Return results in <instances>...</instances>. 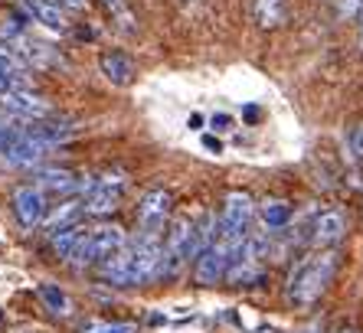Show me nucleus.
Masks as SVG:
<instances>
[{"mask_svg":"<svg viewBox=\"0 0 363 333\" xmlns=\"http://www.w3.org/2000/svg\"><path fill=\"white\" fill-rule=\"evenodd\" d=\"M56 147H50V144H43L36 141V137H30L23 128V134H20L17 141L10 144V150L4 154V160L0 164H7V166H36L43 157H50Z\"/></svg>","mask_w":363,"mask_h":333,"instance_id":"9d476101","label":"nucleus"},{"mask_svg":"<svg viewBox=\"0 0 363 333\" xmlns=\"http://www.w3.org/2000/svg\"><path fill=\"white\" fill-rule=\"evenodd\" d=\"M13 213H17L23 229H36L46 222L50 209H46V193L40 186H17L13 190Z\"/></svg>","mask_w":363,"mask_h":333,"instance_id":"1a4fd4ad","label":"nucleus"},{"mask_svg":"<svg viewBox=\"0 0 363 333\" xmlns=\"http://www.w3.org/2000/svg\"><path fill=\"white\" fill-rule=\"evenodd\" d=\"M337 265H340L337 252H314V255L301 259L288 275V300L295 307H311L314 300L328 291Z\"/></svg>","mask_w":363,"mask_h":333,"instance_id":"f03ea898","label":"nucleus"},{"mask_svg":"<svg viewBox=\"0 0 363 333\" xmlns=\"http://www.w3.org/2000/svg\"><path fill=\"white\" fill-rule=\"evenodd\" d=\"M210 125H213V131H233V118L223 115V111H220V115H213V118H210Z\"/></svg>","mask_w":363,"mask_h":333,"instance_id":"412c9836","label":"nucleus"},{"mask_svg":"<svg viewBox=\"0 0 363 333\" xmlns=\"http://www.w3.org/2000/svg\"><path fill=\"white\" fill-rule=\"evenodd\" d=\"M203 147H206V150H213V154H220V150H223V144H220V137H213V134H206V137H203Z\"/></svg>","mask_w":363,"mask_h":333,"instance_id":"5701e85b","label":"nucleus"},{"mask_svg":"<svg viewBox=\"0 0 363 333\" xmlns=\"http://www.w3.org/2000/svg\"><path fill=\"white\" fill-rule=\"evenodd\" d=\"M85 229L82 225H72V229H66V232H60V235H52V252L60 255V259H66V261H72V255L79 252V245H82V239H85Z\"/></svg>","mask_w":363,"mask_h":333,"instance_id":"f3484780","label":"nucleus"},{"mask_svg":"<svg viewBox=\"0 0 363 333\" xmlns=\"http://www.w3.org/2000/svg\"><path fill=\"white\" fill-rule=\"evenodd\" d=\"M242 249H245V242H233V239H223L220 232H213V242L196 259V281L216 284L223 278H229V268H233V261L239 259Z\"/></svg>","mask_w":363,"mask_h":333,"instance_id":"20e7f679","label":"nucleus"},{"mask_svg":"<svg viewBox=\"0 0 363 333\" xmlns=\"http://www.w3.org/2000/svg\"><path fill=\"white\" fill-rule=\"evenodd\" d=\"M56 7H69V10H82L85 7V0H52Z\"/></svg>","mask_w":363,"mask_h":333,"instance_id":"b1692460","label":"nucleus"},{"mask_svg":"<svg viewBox=\"0 0 363 333\" xmlns=\"http://www.w3.org/2000/svg\"><path fill=\"white\" fill-rule=\"evenodd\" d=\"M82 216H85V203L79 200V196H69V200H62L60 206L46 216L43 232L52 239V235H60V232H66V229H72V225H79V219Z\"/></svg>","mask_w":363,"mask_h":333,"instance_id":"f8f14e48","label":"nucleus"},{"mask_svg":"<svg viewBox=\"0 0 363 333\" xmlns=\"http://www.w3.org/2000/svg\"><path fill=\"white\" fill-rule=\"evenodd\" d=\"M291 206H288L285 200H262V206H259V219H262L265 232H281L288 222H291Z\"/></svg>","mask_w":363,"mask_h":333,"instance_id":"dca6fc26","label":"nucleus"},{"mask_svg":"<svg viewBox=\"0 0 363 333\" xmlns=\"http://www.w3.org/2000/svg\"><path fill=\"white\" fill-rule=\"evenodd\" d=\"M186 128H190V131H200V128H203V115H196V111H194V115L186 118Z\"/></svg>","mask_w":363,"mask_h":333,"instance_id":"393cba45","label":"nucleus"},{"mask_svg":"<svg viewBox=\"0 0 363 333\" xmlns=\"http://www.w3.org/2000/svg\"><path fill=\"white\" fill-rule=\"evenodd\" d=\"M344 333H357V330H344Z\"/></svg>","mask_w":363,"mask_h":333,"instance_id":"cd10ccee","label":"nucleus"},{"mask_svg":"<svg viewBox=\"0 0 363 333\" xmlns=\"http://www.w3.org/2000/svg\"><path fill=\"white\" fill-rule=\"evenodd\" d=\"M17 89H23V85H17L13 79H7V75L0 72V98H4V95H10V92H17Z\"/></svg>","mask_w":363,"mask_h":333,"instance_id":"4be33fe9","label":"nucleus"},{"mask_svg":"<svg viewBox=\"0 0 363 333\" xmlns=\"http://www.w3.org/2000/svg\"><path fill=\"white\" fill-rule=\"evenodd\" d=\"M82 333H138L135 324H108V320H85Z\"/></svg>","mask_w":363,"mask_h":333,"instance_id":"6ab92c4d","label":"nucleus"},{"mask_svg":"<svg viewBox=\"0 0 363 333\" xmlns=\"http://www.w3.org/2000/svg\"><path fill=\"white\" fill-rule=\"evenodd\" d=\"M125 190H128L125 170H108V174L95 176L92 193L85 196V213H89V216H108L111 209H118Z\"/></svg>","mask_w":363,"mask_h":333,"instance_id":"423d86ee","label":"nucleus"},{"mask_svg":"<svg viewBox=\"0 0 363 333\" xmlns=\"http://www.w3.org/2000/svg\"><path fill=\"white\" fill-rule=\"evenodd\" d=\"M20 7H23V13L33 23L46 26L50 33H66V17H62V10L52 4V0H20Z\"/></svg>","mask_w":363,"mask_h":333,"instance_id":"ddd939ff","label":"nucleus"},{"mask_svg":"<svg viewBox=\"0 0 363 333\" xmlns=\"http://www.w3.org/2000/svg\"><path fill=\"white\" fill-rule=\"evenodd\" d=\"M350 150H354L357 157L363 160V125H360V128H354V131H350Z\"/></svg>","mask_w":363,"mask_h":333,"instance_id":"aec40b11","label":"nucleus"},{"mask_svg":"<svg viewBox=\"0 0 363 333\" xmlns=\"http://www.w3.org/2000/svg\"><path fill=\"white\" fill-rule=\"evenodd\" d=\"M40 298L52 314H60V317L72 314V300H69V294L62 291V288H56V284H40Z\"/></svg>","mask_w":363,"mask_h":333,"instance_id":"a211bd4d","label":"nucleus"},{"mask_svg":"<svg viewBox=\"0 0 363 333\" xmlns=\"http://www.w3.org/2000/svg\"><path fill=\"white\" fill-rule=\"evenodd\" d=\"M164 265V242L161 235L138 232V239H131L118 255H111L101 265V278L118 288H131V284H147L154 278H161Z\"/></svg>","mask_w":363,"mask_h":333,"instance_id":"f257e3e1","label":"nucleus"},{"mask_svg":"<svg viewBox=\"0 0 363 333\" xmlns=\"http://www.w3.org/2000/svg\"><path fill=\"white\" fill-rule=\"evenodd\" d=\"M128 245V235L121 225H95L92 232L82 239L79 252L72 255V265L76 268H89V265H105L111 255H118Z\"/></svg>","mask_w":363,"mask_h":333,"instance_id":"7ed1b4c3","label":"nucleus"},{"mask_svg":"<svg viewBox=\"0 0 363 333\" xmlns=\"http://www.w3.org/2000/svg\"><path fill=\"white\" fill-rule=\"evenodd\" d=\"M347 235V216L340 209H324L311 219L308 225V242H311L318 252H324L328 245H337L340 239Z\"/></svg>","mask_w":363,"mask_h":333,"instance_id":"6e6552de","label":"nucleus"},{"mask_svg":"<svg viewBox=\"0 0 363 333\" xmlns=\"http://www.w3.org/2000/svg\"><path fill=\"white\" fill-rule=\"evenodd\" d=\"M99 69L111 85H131V79H135V62L125 52H105L99 59Z\"/></svg>","mask_w":363,"mask_h":333,"instance_id":"4468645a","label":"nucleus"},{"mask_svg":"<svg viewBox=\"0 0 363 333\" xmlns=\"http://www.w3.org/2000/svg\"><path fill=\"white\" fill-rule=\"evenodd\" d=\"M170 209H174V196L167 190L154 186V190L144 193L141 203H138V225H141V232L161 235V229L170 219Z\"/></svg>","mask_w":363,"mask_h":333,"instance_id":"0eeeda50","label":"nucleus"},{"mask_svg":"<svg viewBox=\"0 0 363 333\" xmlns=\"http://www.w3.org/2000/svg\"><path fill=\"white\" fill-rule=\"evenodd\" d=\"M357 17H360V43H363V7H360V13H357Z\"/></svg>","mask_w":363,"mask_h":333,"instance_id":"a878e982","label":"nucleus"},{"mask_svg":"<svg viewBox=\"0 0 363 333\" xmlns=\"http://www.w3.org/2000/svg\"><path fill=\"white\" fill-rule=\"evenodd\" d=\"M252 213H255V203L249 193H239V190L229 193L226 203H223L220 219H216V232L233 242H249V235H252V229H249Z\"/></svg>","mask_w":363,"mask_h":333,"instance_id":"39448f33","label":"nucleus"},{"mask_svg":"<svg viewBox=\"0 0 363 333\" xmlns=\"http://www.w3.org/2000/svg\"><path fill=\"white\" fill-rule=\"evenodd\" d=\"M0 105H4L10 115L26 118V121H40V118H50V101L43 98V95L30 92V89H17V92L4 95V98H0Z\"/></svg>","mask_w":363,"mask_h":333,"instance_id":"9b49d317","label":"nucleus"},{"mask_svg":"<svg viewBox=\"0 0 363 333\" xmlns=\"http://www.w3.org/2000/svg\"><path fill=\"white\" fill-rule=\"evenodd\" d=\"M0 327H4V314H0Z\"/></svg>","mask_w":363,"mask_h":333,"instance_id":"bb28decb","label":"nucleus"},{"mask_svg":"<svg viewBox=\"0 0 363 333\" xmlns=\"http://www.w3.org/2000/svg\"><path fill=\"white\" fill-rule=\"evenodd\" d=\"M36 184H40V190L72 196V193H79V186H82V176L69 174V170H40V174H36Z\"/></svg>","mask_w":363,"mask_h":333,"instance_id":"2eb2a0df","label":"nucleus"}]
</instances>
